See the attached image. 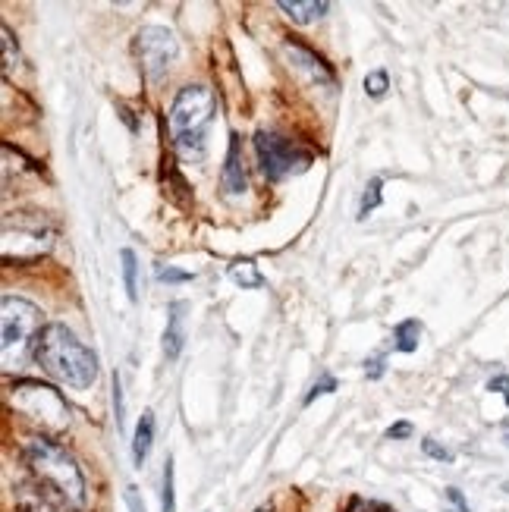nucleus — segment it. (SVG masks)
Returning a JSON list of instances; mask_svg holds the SVG:
<instances>
[{"label": "nucleus", "instance_id": "obj_14", "mask_svg": "<svg viewBox=\"0 0 509 512\" xmlns=\"http://www.w3.org/2000/svg\"><path fill=\"white\" fill-rule=\"evenodd\" d=\"M393 340H396L393 346L400 349V352H415L418 349V340H422V324H418L415 318L403 321L400 327H396Z\"/></svg>", "mask_w": 509, "mask_h": 512}, {"label": "nucleus", "instance_id": "obj_24", "mask_svg": "<svg viewBox=\"0 0 509 512\" xmlns=\"http://www.w3.org/2000/svg\"><path fill=\"white\" fill-rule=\"evenodd\" d=\"M488 390H491V393H503L506 406H509V374H500V377H494V381L488 384Z\"/></svg>", "mask_w": 509, "mask_h": 512}, {"label": "nucleus", "instance_id": "obj_6", "mask_svg": "<svg viewBox=\"0 0 509 512\" xmlns=\"http://www.w3.org/2000/svg\"><path fill=\"white\" fill-rule=\"evenodd\" d=\"M136 51H139L148 82H164L176 54H180V41H176V35L164 26H145L136 35Z\"/></svg>", "mask_w": 509, "mask_h": 512}, {"label": "nucleus", "instance_id": "obj_13", "mask_svg": "<svg viewBox=\"0 0 509 512\" xmlns=\"http://www.w3.org/2000/svg\"><path fill=\"white\" fill-rule=\"evenodd\" d=\"M123 258V283H126V296L129 302H139V261H136V252L132 249H123L120 252Z\"/></svg>", "mask_w": 509, "mask_h": 512}, {"label": "nucleus", "instance_id": "obj_1", "mask_svg": "<svg viewBox=\"0 0 509 512\" xmlns=\"http://www.w3.org/2000/svg\"><path fill=\"white\" fill-rule=\"evenodd\" d=\"M29 481L19 484L22 512H79L85 506V481L76 459L48 437L26 440Z\"/></svg>", "mask_w": 509, "mask_h": 512}, {"label": "nucleus", "instance_id": "obj_25", "mask_svg": "<svg viewBox=\"0 0 509 512\" xmlns=\"http://www.w3.org/2000/svg\"><path fill=\"white\" fill-rule=\"evenodd\" d=\"M365 374L371 377V381H378V377L384 374V355H374L371 362H365Z\"/></svg>", "mask_w": 509, "mask_h": 512}, {"label": "nucleus", "instance_id": "obj_5", "mask_svg": "<svg viewBox=\"0 0 509 512\" xmlns=\"http://www.w3.org/2000/svg\"><path fill=\"white\" fill-rule=\"evenodd\" d=\"M255 154H258L261 173L274 183L286 180V176H293V173L308 170L315 161V151H308V148L277 136V132H268V129L255 132Z\"/></svg>", "mask_w": 509, "mask_h": 512}, {"label": "nucleus", "instance_id": "obj_12", "mask_svg": "<svg viewBox=\"0 0 509 512\" xmlns=\"http://www.w3.org/2000/svg\"><path fill=\"white\" fill-rule=\"evenodd\" d=\"M230 280H233V283H239L242 289H258V286H264V277H261L258 264H255L252 258L236 261V264L230 267Z\"/></svg>", "mask_w": 509, "mask_h": 512}, {"label": "nucleus", "instance_id": "obj_7", "mask_svg": "<svg viewBox=\"0 0 509 512\" xmlns=\"http://www.w3.org/2000/svg\"><path fill=\"white\" fill-rule=\"evenodd\" d=\"M220 189L227 195H242L246 192V167H242V139L230 136V148H227V164L220 170Z\"/></svg>", "mask_w": 509, "mask_h": 512}, {"label": "nucleus", "instance_id": "obj_8", "mask_svg": "<svg viewBox=\"0 0 509 512\" xmlns=\"http://www.w3.org/2000/svg\"><path fill=\"white\" fill-rule=\"evenodd\" d=\"M186 346V302H173L167 311V330H164V355L167 362L180 359Z\"/></svg>", "mask_w": 509, "mask_h": 512}, {"label": "nucleus", "instance_id": "obj_2", "mask_svg": "<svg viewBox=\"0 0 509 512\" xmlns=\"http://www.w3.org/2000/svg\"><path fill=\"white\" fill-rule=\"evenodd\" d=\"M35 362L48 371L54 381L85 390L98 377V355L88 349L66 324H48L35 340Z\"/></svg>", "mask_w": 509, "mask_h": 512}, {"label": "nucleus", "instance_id": "obj_3", "mask_svg": "<svg viewBox=\"0 0 509 512\" xmlns=\"http://www.w3.org/2000/svg\"><path fill=\"white\" fill-rule=\"evenodd\" d=\"M217 98L208 85H186L173 98L167 126L173 151L180 154L183 164H202L208 154V126L214 120Z\"/></svg>", "mask_w": 509, "mask_h": 512}, {"label": "nucleus", "instance_id": "obj_20", "mask_svg": "<svg viewBox=\"0 0 509 512\" xmlns=\"http://www.w3.org/2000/svg\"><path fill=\"white\" fill-rule=\"evenodd\" d=\"M422 450H425L431 459H437V462H453V453H450L447 447H440V443H434V440H422Z\"/></svg>", "mask_w": 509, "mask_h": 512}, {"label": "nucleus", "instance_id": "obj_27", "mask_svg": "<svg viewBox=\"0 0 509 512\" xmlns=\"http://www.w3.org/2000/svg\"><path fill=\"white\" fill-rule=\"evenodd\" d=\"M447 500H450V503H453V506H456L459 512H472V509H469V503L462 500V494L456 491V487H450V491H447Z\"/></svg>", "mask_w": 509, "mask_h": 512}, {"label": "nucleus", "instance_id": "obj_16", "mask_svg": "<svg viewBox=\"0 0 509 512\" xmlns=\"http://www.w3.org/2000/svg\"><path fill=\"white\" fill-rule=\"evenodd\" d=\"M387 88H390V79H387L384 70H374V73L365 76V95H371V98H384V95H387Z\"/></svg>", "mask_w": 509, "mask_h": 512}, {"label": "nucleus", "instance_id": "obj_11", "mask_svg": "<svg viewBox=\"0 0 509 512\" xmlns=\"http://www.w3.org/2000/svg\"><path fill=\"white\" fill-rule=\"evenodd\" d=\"M151 443H154V412H142L136 425V437H132V462H136L139 469L151 453Z\"/></svg>", "mask_w": 509, "mask_h": 512}, {"label": "nucleus", "instance_id": "obj_9", "mask_svg": "<svg viewBox=\"0 0 509 512\" xmlns=\"http://www.w3.org/2000/svg\"><path fill=\"white\" fill-rule=\"evenodd\" d=\"M283 51L290 54V60L299 66V70H305L308 76H312L315 82H324V85H334V73L327 70V63L321 57H315L312 51L305 48V44H296V41H286Z\"/></svg>", "mask_w": 509, "mask_h": 512}, {"label": "nucleus", "instance_id": "obj_10", "mask_svg": "<svg viewBox=\"0 0 509 512\" xmlns=\"http://www.w3.org/2000/svg\"><path fill=\"white\" fill-rule=\"evenodd\" d=\"M280 10L293 22H302V26H305V22L321 19L330 10V4H327V0H280Z\"/></svg>", "mask_w": 509, "mask_h": 512}, {"label": "nucleus", "instance_id": "obj_21", "mask_svg": "<svg viewBox=\"0 0 509 512\" xmlns=\"http://www.w3.org/2000/svg\"><path fill=\"white\" fill-rule=\"evenodd\" d=\"M158 280H164V283H189L192 274L176 271V267H161V271H158Z\"/></svg>", "mask_w": 509, "mask_h": 512}, {"label": "nucleus", "instance_id": "obj_4", "mask_svg": "<svg viewBox=\"0 0 509 512\" xmlns=\"http://www.w3.org/2000/svg\"><path fill=\"white\" fill-rule=\"evenodd\" d=\"M38 333H41L38 305L7 296L4 305H0V359H4V368L22 365L29 346L38 340Z\"/></svg>", "mask_w": 509, "mask_h": 512}, {"label": "nucleus", "instance_id": "obj_18", "mask_svg": "<svg viewBox=\"0 0 509 512\" xmlns=\"http://www.w3.org/2000/svg\"><path fill=\"white\" fill-rule=\"evenodd\" d=\"M0 41H4V73L13 70V63H19V48H16V41H13V32L4 26L0 29Z\"/></svg>", "mask_w": 509, "mask_h": 512}, {"label": "nucleus", "instance_id": "obj_22", "mask_svg": "<svg viewBox=\"0 0 509 512\" xmlns=\"http://www.w3.org/2000/svg\"><path fill=\"white\" fill-rule=\"evenodd\" d=\"M126 509L129 512H148L145 509V500L139 497V487H132V484L126 487Z\"/></svg>", "mask_w": 509, "mask_h": 512}, {"label": "nucleus", "instance_id": "obj_28", "mask_svg": "<svg viewBox=\"0 0 509 512\" xmlns=\"http://www.w3.org/2000/svg\"><path fill=\"white\" fill-rule=\"evenodd\" d=\"M255 512H271V509H268V506H261V509H255Z\"/></svg>", "mask_w": 509, "mask_h": 512}, {"label": "nucleus", "instance_id": "obj_23", "mask_svg": "<svg viewBox=\"0 0 509 512\" xmlns=\"http://www.w3.org/2000/svg\"><path fill=\"white\" fill-rule=\"evenodd\" d=\"M114 409H117V428L123 431V390H120V374H114Z\"/></svg>", "mask_w": 509, "mask_h": 512}, {"label": "nucleus", "instance_id": "obj_26", "mask_svg": "<svg viewBox=\"0 0 509 512\" xmlns=\"http://www.w3.org/2000/svg\"><path fill=\"white\" fill-rule=\"evenodd\" d=\"M409 434H412V425H409V421H400V425H393V428L387 431L390 440H403V437H409Z\"/></svg>", "mask_w": 509, "mask_h": 512}, {"label": "nucleus", "instance_id": "obj_15", "mask_svg": "<svg viewBox=\"0 0 509 512\" xmlns=\"http://www.w3.org/2000/svg\"><path fill=\"white\" fill-rule=\"evenodd\" d=\"M381 186H384L381 176H374V180L368 183V189L362 195V205H359V220H365L374 208H381Z\"/></svg>", "mask_w": 509, "mask_h": 512}, {"label": "nucleus", "instance_id": "obj_17", "mask_svg": "<svg viewBox=\"0 0 509 512\" xmlns=\"http://www.w3.org/2000/svg\"><path fill=\"white\" fill-rule=\"evenodd\" d=\"M161 506H164V512H176V500H173V459L170 456L164 462V494H161Z\"/></svg>", "mask_w": 509, "mask_h": 512}, {"label": "nucleus", "instance_id": "obj_19", "mask_svg": "<svg viewBox=\"0 0 509 512\" xmlns=\"http://www.w3.org/2000/svg\"><path fill=\"white\" fill-rule=\"evenodd\" d=\"M334 390H337V381H334V377H330V374H327V377H321V384H315V387H312V393L305 396V406H308V403H315V399H318V396H324V393H334Z\"/></svg>", "mask_w": 509, "mask_h": 512}]
</instances>
